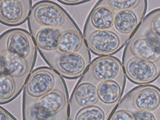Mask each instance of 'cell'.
Here are the masks:
<instances>
[{
  "mask_svg": "<svg viewBox=\"0 0 160 120\" xmlns=\"http://www.w3.org/2000/svg\"><path fill=\"white\" fill-rule=\"evenodd\" d=\"M25 82L8 75L0 76V105L9 103L16 99L24 88Z\"/></svg>",
  "mask_w": 160,
  "mask_h": 120,
  "instance_id": "d6986e66",
  "label": "cell"
},
{
  "mask_svg": "<svg viewBox=\"0 0 160 120\" xmlns=\"http://www.w3.org/2000/svg\"><path fill=\"white\" fill-rule=\"evenodd\" d=\"M87 46L83 34L79 29H68L62 33L58 49L53 53L78 52Z\"/></svg>",
  "mask_w": 160,
  "mask_h": 120,
  "instance_id": "ac0fdd59",
  "label": "cell"
},
{
  "mask_svg": "<svg viewBox=\"0 0 160 120\" xmlns=\"http://www.w3.org/2000/svg\"><path fill=\"white\" fill-rule=\"evenodd\" d=\"M16 119L13 116L11 115L8 111L4 109L0 106V120H14Z\"/></svg>",
  "mask_w": 160,
  "mask_h": 120,
  "instance_id": "d4e9b609",
  "label": "cell"
},
{
  "mask_svg": "<svg viewBox=\"0 0 160 120\" xmlns=\"http://www.w3.org/2000/svg\"><path fill=\"white\" fill-rule=\"evenodd\" d=\"M122 65L127 78L133 84H151L160 76L159 65L147 58L125 57L122 58Z\"/></svg>",
  "mask_w": 160,
  "mask_h": 120,
  "instance_id": "30bf717a",
  "label": "cell"
},
{
  "mask_svg": "<svg viewBox=\"0 0 160 120\" xmlns=\"http://www.w3.org/2000/svg\"><path fill=\"white\" fill-rule=\"evenodd\" d=\"M74 120H107L109 119L106 112L98 104L86 106L76 112Z\"/></svg>",
  "mask_w": 160,
  "mask_h": 120,
  "instance_id": "ffe728a7",
  "label": "cell"
},
{
  "mask_svg": "<svg viewBox=\"0 0 160 120\" xmlns=\"http://www.w3.org/2000/svg\"><path fill=\"white\" fill-rule=\"evenodd\" d=\"M30 33L40 28L79 29L63 8L48 0L38 2L32 7L28 17Z\"/></svg>",
  "mask_w": 160,
  "mask_h": 120,
  "instance_id": "7a4b0ae2",
  "label": "cell"
},
{
  "mask_svg": "<svg viewBox=\"0 0 160 120\" xmlns=\"http://www.w3.org/2000/svg\"><path fill=\"white\" fill-rule=\"evenodd\" d=\"M124 90V86L115 80L104 81L97 84L98 104L104 110L109 119L122 99Z\"/></svg>",
  "mask_w": 160,
  "mask_h": 120,
  "instance_id": "5bb4252c",
  "label": "cell"
},
{
  "mask_svg": "<svg viewBox=\"0 0 160 120\" xmlns=\"http://www.w3.org/2000/svg\"><path fill=\"white\" fill-rule=\"evenodd\" d=\"M138 26L160 36V8L153 10L146 15Z\"/></svg>",
  "mask_w": 160,
  "mask_h": 120,
  "instance_id": "7402d4cb",
  "label": "cell"
},
{
  "mask_svg": "<svg viewBox=\"0 0 160 120\" xmlns=\"http://www.w3.org/2000/svg\"><path fill=\"white\" fill-rule=\"evenodd\" d=\"M97 84L83 76L78 82L69 100V119H73L76 112L86 106L98 103Z\"/></svg>",
  "mask_w": 160,
  "mask_h": 120,
  "instance_id": "8fae6325",
  "label": "cell"
},
{
  "mask_svg": "<svg viewBox=\"0 0 160 120\" xmlns=\"http://www.w3.org/2000/svg\"><path fill=\"white\" fill-rule=\"evenodd\" d=\"M83 37L89 52L98 56L116 54L128 41L113 29L92 31Z\"/></svg>",
  "mask_w": 160,
  "mask_h": 120,
  "instance_id": "9c48e42d",
  "label": "cell"
},
{
  "mask_svg": "<svg viewBox=\"0 0 160 120\" xmlns=\"http://www.w3.org/2000/svg\"><path fill=\"white\" fill-rule=\"evenodd\" d=\"M147 8L148 4H144L134 9L116 11L112 29L129 40L144 17Z\"/></svg>",
  "mask_w": 160,
  "mask_h": 120,
  "instance_id": "7c38bea8",
  "label": "cell"
},
{
  "mask_svg": "<svg viewBox=\"0 0 160 120\" xmlns=\"http://www.w3.org/2000/svg\"><path fill=\"white\" fill-rule=\"evenodd\" d=\"M66 87L65 81L52 67L41 66L32 70L23 88V95L40 98L52 90Z\"/></svg>",
  "mask_w": 160,
  "mask_h": 120,
  "instance_id": "8992f818",
  "label": "cell"
},
{
  "mask_svg": "<svg viewBox=\"0 0 160 120\" xmlns=\"http://www.w3.org/2000/svg\"><path fill=\"white\" fill-rule=\"evenodd\" d=\"M130 111L131 112L134 120H160L159 116L153 112L144 111V110H136V111Z\"/></svg>",
  "mask_w": 160,
  "mask_h": 120,
  "instance_id": "603a6c76",
  "label": "cell"
},
{
  "mask_svg": "<svg viewBox=\"0 0 160 120\" xmlns=\"http://www.w3.org/2000/svg\"><path fill=\"white\" fill-rule=\"evenodd\" d=\"M82 76L96 84L104 81L115 80L122 86H125L126 76L122 63L112 55L95 58Z\"/></svg>",
  "mask_w": 160,
  "mask_h": 120,
  "instance_id": "ba28073f",
  "label": "cell"
},
{
  "mask_svg": "<svg viewBox=\"0 0 160 120\" xmlns=\"http://www.w3.org/2000/svg\"><path fill=\"white\" fill-rule=\"evenodd\" d=\"M68 29L59 28H40L31 33L37 49L43 56L56 52L62 33Z\"/></svg>",
  "mask_w": 160,
  "mask_h": 120,
  "instance_id": "e0dca14e",
  "label": "cell"
},
{
  "mask_svg": "<svg viewBox=\"0 0 160 120\" xmlns=\"http://www.w3.org/2000/svg\"><path fill=\"white\" fill-rule=\"evenodd\" d=\"M37 46L32 35L22 29H13L0 35V53L35 63Z\"/></svg>",
  "mask_w": 160,
  "mask_h": 120,
  "instance_id": "277c9868",
  "label": "cell"
},
{
  "mask_svg": "<svg viewBox=\"0 0 160 120\" xmlns=\"http://www.w3.org/2000/svg\"><path fill=\"white\" fill-rule=\"evenodd\" d=\"M89 0H58L60 3L63 4V5H80L86 2H88Z\"/></svg>",
  "mask_w": 160,
  "mask_h": 120,
  "instance_id": "484cf974",
  "label": "cell"
},
{
  "mask_svg": "<svg viewBox=\"0 0 160 120\" xmlns=\"http://www.w3.org/2000/svg\"><path fill=\"white\" fill-rule=\"evenodd\" d=\"M32 7V0H0V23L9 26L22 24Z\"/></svg>",
  "mask_w": 160,
  "mask_h": 120,
  "instance_id": "4fadbf2b",
  "label": "cell"
},
{
  "mask_svg": "<svg viewBox=\"0 0 160 120\" xmlns=\"http://www.w3.org/2000/svg\"><path fill=\"white\" fill-rule=\"evenodd\" d=\"M117 108L129 111L144 110L153 112L160 118V89L149 84L136 86L121 99Z\"/></svg>",
  "mask_w": 160,
  "mask_h": 120,
  "instance_id": "5b68a950",
  "label": "cell"
},
{
  "mask_svg": "<svg viewBox=\"0 0 160 120\" xmlns=\"http://www.w3.org/2000/svg\"><path fill=\"white\" fill-rule=\"evenodd\" d=\"M116 11L107 5H95L86 21L83 36L94 30L112 29Z\"/></svg>",
  "mask_w": 160,
  "mask_h": 120,
  "instance_id": "2e32d148",
  "label": "cell"
},
{
  "mask_svg": "<svg viewBox=\"0 0 160 120\" xmlns=\"http://www.w3.org/2000/svg\"><path fill=\"white\" fill-rule=\"evenodd\" d=\"M138 56L156 62L160 66V36L138 26L127 43L123 58Z\"/></svg>",
  "mask_w": 160,
  "mask_h": 120,
  "instance_id": "52a82bcc",
  "label": "cell"
},
{
  "mask_svg": "<svg viewBox=\"0 0 160 120\" xmlns=\"http://www.w3.org/2000/svg\"><path fill=\"white\" fill-rule=\"evenodd\" d=\"M42 57L60 76L68 79H75L83 76L91 60L87 46L78 52L49 53Z\"/></svg>",
  "mask_w": 160,
  "mask_h": 120,
  "instance_id": "3957f363",
  "label": "cell"
},
{
  "mask_svg": "<svg viewBox=\"0 0 160 120\" xmlns=\"http://www.w3.org/2000/svg\"><path fill=\"white\" fill-rule=\"evenodd\" d=\"M35 63L5 53H0V76H12L26 81Z\"/></svg>",
  "mask_w": 160,
  "mask_h": 120,
  "instance_id": "9a60e30c",
  "label": "cell"
},
{
  "mask_svg": "<svg viewBox=\"0 0 160 120\" xmlns=\"http://www.w3.org/2000/svg\"><path fill=\"white\" fill-rule=\"evenodd\" d=\"M144 4H148L147 0H99L97 5H107L114 11L126 9H134Z\"/></svg>",
  "mask_w": 160,
  "mask_h": 120,
  "instance_id": "44dd1931",
  "label": "cell"
},
{
  "mask_svg": "<svg viewBox=\"0 0 160 120\" xmlns=\"http://www.w3.org/2000/svg\"><path fill=\"white\" fill-rule=\"evenodd\" d=\"M111 120H134L132 115L129 110L124 108H116L110 116Z\"/></svg>",
  "mask_w": 160,
  "mask_h": 120,
  "instance_id": "cb8c5ba5",
  "label": "cell"
},
{
  "mask_svg": "<svg viewBox=\"0 0 160 120\" xmlns=\"http://www.w3.org/2000/svg\"><path fill=\"white\" fill-rule=\"evenodd\" d=\"M67 87L52 90L40 98L23 95L22 118L26 120L69 119Z\"/></svg>",
  "mask_w": 160,
  "mask_h": 120,
  "instance_id": "6da1fadb",
  "label": "cell"
}]
</instances>
